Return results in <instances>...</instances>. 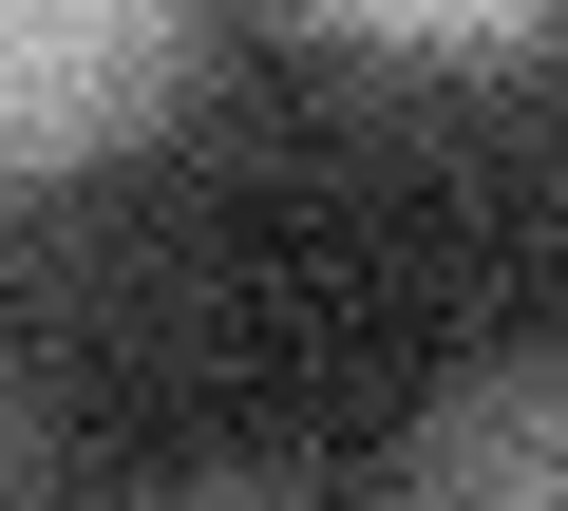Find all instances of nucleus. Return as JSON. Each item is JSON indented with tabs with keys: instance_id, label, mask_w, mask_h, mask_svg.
Returning <instances> with one entry per match:
<instances>
[{
	"instance_id": "obj_1",
	"label": "nucleus",
	"mask_w": 568,
	"mask_h": 511,
	"mask_svg": "<svg viewBox=\"0 0 568 511\" xmlns=\"http://www.w3.org/2000/svg\"><path fill=\"white\" fill-rule=\"evenodd\" d=\"M190 20L209 0H0V152H20V190H77L95 152H133L190 95Z\"/></svg>"
},
{
	"instance_id": "obj_2",
	"label": "nucleus",
	"mask_w": 568,
	"mask_h": 511,
	"mask_svg": "<svg viewBox=\"0 0 568 511\" xmlns=\"http://www.w3.org/2000/svg\"><path fill=\"white\" fill-rule=\"evenodd\" d=\"M398 492H417V511H511V492H568V360H474V379L398 436Z\"/></svg>"
},
{
	"instance_id": "obj_3",
	"label": "nucleus",
	"mask_w": 568,
	"mask_h": 511,
	"mask_svg": "<svg viewBox=\"0 0 568 511\" xmlns=\"http://www.w3.org/2000/svg\"><path fill=\"white\" fill-rule=\"evenodd\" d=\"M342 39H379V58H493V39H530V20H568V0H323Z\"/></svg>"
}]
</instances>
